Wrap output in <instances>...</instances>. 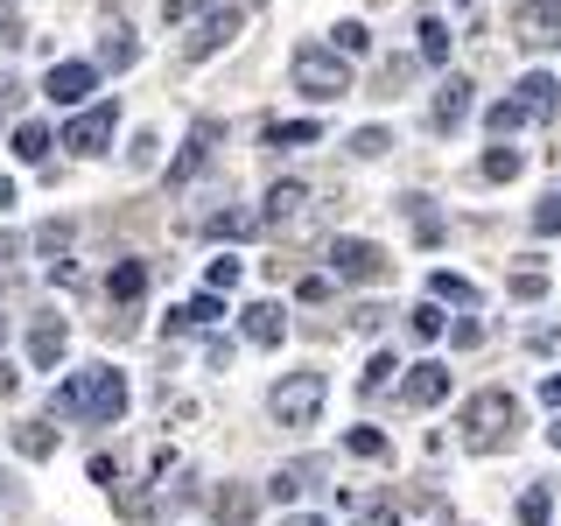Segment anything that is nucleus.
<instances>
[{
	"label": "nucleus",
	"instance_id": "15",
	"mask_svg": "<svg viewBox=\"0 0 561 526\" xmlns=\"http://www.w3.org/2000/svg\"><path fill=\"white\" fill-rule=\"evenodd\" d=\"M232 35H239V8H218L197 35H190V57H218V49L232 43Z\"/></svg>",
	"mask_w": 561,
	"mask_h": 526
},
{
	"label": "nucleus",
	"instance_id": "11",
	"mask_svg": "<svg viewBox=\"0 0 561 526\" xmlns=\"http://www.w3.org/2000/svg\"><path fill=\"white\" fill-rule=\"evenodd\" d=\"M239 330H245V344L274 351L280 338H288V316H280V302H245L239 309Z\"/></svg>",
	"mask_w": 561,
	"mask_h": 526
},
{
	"label": "nucleus",
	"instance_id": "45",
	"mask_svg": "<svg viewBox=\"0 0 561 526\" xmlns=\"http://www.w3.org/2000/svg\"><path fill=\"white\" fill-rule=\"evenodd\" d=\"M548 443H554V449H561V408H554V428H548Z\"/></svg>",
	"mask_w": 561,
	"mask_h": 526
},
{
	"label": "nucleus",
	"instance_id": "8",
	"mask_svg": "<svg viewBox=\"0 0 561 526\" xmlns=\"http://www.w3.org/2000/svg\"><path fill=\"white\" fill-rule=\"evenodd\" d=\"M43 92L57 99V105H84V99L99 92V64H84V57H64V64H49Z\"/></svg>",
	"mask_w": 561,
	"mask_h": 526
},
{
	"label": "nucleus",
	"instance_id": "39",
	"mask_svg": "<svg viewBox=\"0 0 561 526\" xmlns=\"http://www.w3.org/2000/svg\"><path fill=\"white\" fill-rule=\"evenodd\" d=\"M105 64H113V70L134 64V43H127V35H113V43H105Z\"/></svg>",
	"mask_w": 561,
	"mask_h": 526
},
{
	"label": "nucleus",
	"instance_id": "48",
	"mask_svg": "<svg viewBox=\"0 0 561 526\" xmlns=\"http://www.w3.org/2000/svg\"><path fill=\"white\" fill-rule=\"evenodd\" d=\"M0 338H8V330H0Z\"/></svg>",
	"mask_w": 561,
	"mask_h": 526
},
{
	"label": "nucleus",
	"instance_id": "5",
	"mask_svg": "<svg viewBox=\"0 0 561 526\" xmlns=\"http://www.w3.org/2000/svg\"><path fill=\"white\" fill-rule=\"evenodd\" d=\"M323 400H330V379L323 373H280L274 393H267V414L280 421V428H316Z\"/></svg>",
	"mask_w": 561,
	"mask_h": 526
},
{
	"label": "nucleus",
	"instance_id": "27",
	"mask_svg": "<svg viewBox=\"0 0 561 526\" xmlns=\"http://www.w3.org/2000/svg\"><path fill=\"white\" fill-rule=\"evenodd\" d=\"M421 57H428V64H449V28L435 22V14L421 22Z\"/></svg>",
	"mask_w": 561,
	"mask_h": 526
},
{
	"label": "nucleus",
	"instance_id": "12",
	"mask_svg": "<svg viewBox=\"0 0 561 526\" xmlns=\"http://www.w3.org/2000/svg\"><path fill=\"white\" fill-rule=\"evenodd\" d=\"M400 400H408V408H435V400H449V365H414V373L400 379Z\"/></svg>",
	"mask_w": 561,
	"mask_h": 526
},
{
	"label": "nucleus",
	"instance_id": "18",
	"mask_svg": "<svg viewBox=\"0 0 561 526\" xmlns=\"http://www.w3.org/2000/svg\"><path fill=\"white\" fill-rule=\"evenodd\" d=\"M309 478H323V470H316V464H280V470H274V484H267V499H280V505L302 499Z\"/></svg>",
	"mask_w": 561,
	"mask_h": 526
},
{
	"label": "nucleus",
	"instance_id": "6",
	"mask_svg": "<svg viewBox=\"0 0 561 526\" xmlns=\"http://www.w3.org/2000/svg\"><path fill=\"white\" fill-rule=\"evenodd\" d=\"M113 127H119V105H113V99H105V105H78V119L64 127V148L92 162V155H105V140H113Z\"/></svg>",
	"mask_w": 561,
	"mask_h": 526
},
{
	"label": "nucleus",
	"instance_id": "24",
	"mask_svg": "<svg viewBox=\"0 0 561 526\" xmlns=\"http://www.w3.org/2000/svg\"><path fill=\"white\" fill-rule=\"evenodd\" d=\"M218 316H225V302H218V295H197V302H190V309H175V330H210V323H218Z\"/></svg>",
	"mask_w": 561,
	"mask_h": 526
},
{
	"label": "nucleus",
	"instance_id": "46",
	"mask_svg": "<svg viewBox=\"0 0 561 526\" xmlns=\"http://www.w3.org/2000/svg\"><path fill=\"white\" fill-rule=\"evenodd\" d=\"M280 526H323V519H280Z\"/></svg>",
	"mask_w": 561,
	"mask_h": 526
},
{
	"label": "nucleus",
	"instance_id": "38",
	"mask_svg": "<svg viewBox=\"0 0 561 526\" xmlns=\"http://www.w3.org/2000/svg\"><path fill=\"white\" fill-rule=\"evenodd\" d=\"M197 8H218V0H162V14H169V22H190Z\"/></svg>",
	"mask_w": 561,
	"mask_h": 526
},
{
	"label": "nucleus",
	"instance_id": "7",
	"mask_svg": "<svg viewBox=\"0 0 561 526\" xmlns=\"http://www.w3.org/2000/svg\"><path fill=\"white\" fill-rule=\"evenodd\" d=\"M330 274L337 281H386V253L373 239H330Z\"/></svg>",
	"mask_w": 561,
	"mask_h": 526
},
{
	"label": "nucleus",
	"instance_id": "26",
	"mask_svg": "<svg viewBox=\"0 0 561 526\" xmlns=\"http://www.w3.org/2000/svg\"><path fill=\"white\" fill-rule=\"evenodd\" d=\"M239 274H245V267H239L232 253H225V260H210V267H204V288H210V295H232V288H239Z\"/></svg>",
	"mask_w": 561,
	"mask_h": 526
},
{
	"label": "nucleus",
	"instance_id": "25",
	"mask_svg": "<svg viewBox=\"0 0 561 526\" xmlns=\"http://www.w3.org/2000/svg\"><path fill=\"white\" fill-rule=\"evenodd\" d=\"M330 35H337V43H330L337 57H365V49H373V28H365V22H337Z\"/></svg>",
	"mask_w": 561,
	"mask_h": 526
},
{
	"label": "nucleus",
	"instance_id": "34",
	"mask_svg": "<svg viewBox=\"0 0 561 526\" xmlns=\"http://www.w3.org/2000/svg\"><path fill=\"white\" fill-rule=\"evenodd\" d=\"M414 338H428V344L443 338V302H421L414 309Z\"/></svg>",
	"mask_w": 561,
	"mask_h": 526
},
{
	"label": "nucleus",
	"instance_id": "37",
	"mask_svg": "<svg viewBox=\"0 0 561 526\" xmlns=\"http://www.w3.org/2000/svg\"><path fill=\"white\" fill-rule=\"evenodd\" d=\"M534 232H540V239H554V232H561V197H548V204L534 210Z\"/></svg>",
	"mask_w": 561,
	"mask_h": 526
},
{
	"label": "nucleus",
	"instance_id": "40",
	"mask_svg": "<svg viewBox=\"0 0 561 526\" xmlns=\"http://www.w3.org/2000/svg\"><path fill=\"white\" fill-rule=\"evenodd\" d=\"M295 295H302V302H323V295H330V274H309V281H295Z\"/></svg>",
	"mask_w": 561,
	"mask_h": 526
},
{
	"label": "nucleus",
	"instance_id": "30",
	"mask_svg": "<svg viewBox=\"0 0 561 526\" xmlns=\"http://www.w3.org/2000/svg\"><path fill=\"white\" fill-rule=\"evenodd\" d=\"M344 449H351V456H365V464H379V456H386V435H379V428H351V435H344Z\"/></svg>",
	"mask_w": 561,
	"mask_h": 526
},
{
	"label": "nucleus",
	"instance_id": "10",
	"mask_svg": "<svg viewBox=\"0 0 561 526\" xmlns=\"http://www.w3.org/2000/svg\"><path fill=\"white\" fill-rule=\"evenodd\" d=\"M64 351H70V330H64V316H35V323H28V365H35V373H57V365H64Z\"/></svg>",
	"mask_w": 561,
	"mask_h": 526
},
{
	"label": "nucleus",
	"instance_id": "43",
	"mask_svg": "<svg viewBox=\"0 0 561 526\" xmlns=\"http://www.w3.org/2000/svg\"><path fill=\"white\" fill-rule=\"evenodd\" d=\"M0 513H22V499L8 491V478H0Z\"/></svg>",
	"mask_w": 561,
	"mask_h": 526
},
{
	"label": "nucleus",
	"instance_id": "28",
	"mask_svg": "<svg viewBox=\"0 0 561 526\" xmlns=\"http://www.w3.org/2000/svg\"><path fill=\"white\" fill-rule=\"evenodd\" d=\"M505 288H513V302H540V295H548V274H540V267H519Z\"/></svg>",
	"mask_w": 561,
	"mask_h": 526
},
{
	"label": "nucleus",
	"instance_id": "16",
	"mask_svg": "<svg viewBox=\"0 0 561 526\" xmlns=\"http://www.w3.org/2000/svg\"><path fill=\"white\" fill-rule=\"evenodd\" d=\"M463 119H470V78H449L443 84V92H435V127H463Z\"/></svg>",
	"mask_w": 561,
	"mask_h": 526
},
{
	"label": "nucleus",
	"instance_id": "41",
	"mask_svg": "<svg viewBox=\"0 0 561 526\" xmlns=\"http://www.w3.org/2000/svg\"><path fill=\"white\" fill-rule=\"evenodd\" d=\"M14 393H22V373H14V365L0 358V400H14Z\"/></svg>",
	"mask_w": 561,
	"mask_h": 526
},
{
	"label": "nucleus",
	"instance_id": "22",
	"mask_svg": "<svg viewBox=\"0 0 561 526\" xmlns=\"http://www.w3.org/2000/svg\"><path fill=\"white\" fill-rule=\"evenodd\" d=\"M14 449L43 464V456H57V428H49V421H22V428H14Z\"/></svg>",
	"mask_w": 561,
	"mask_h": 526
},
{
	"label": "nucleus",
	"instance_id": "47",
	"mask_svg": "<svg viewBox=\"0 0 561 526\" xmlns=\"http://www.w3.org/2000/svg\"><path fill=\"white\" fill-rule=\"evenodd\" d=\"M456 8H470V0H456Z\"/></svg>",
	"mask_w": 561,
	"mask_h": 526
},
{
	"label": "nucleus",
	"instance_id": "19",
	"mask_svg": "<svg viewBox=\"0 0 561 526\" xmlns=\"http://www.w3.org/2000/svg\"><path fill=\"white\" fill-rule=\"evenodd\" d=\"M105 288H113V302H134V295L148 288V260H119V267L105 274Z\"/></svg>",
	"mask_w": 561,
	"mask_h": 526
},
{
	"label": "nucleus",
	"instance_id": "42",
	"mask_svg": "<svg viewBox=\"0 0 561 526\" xmlns=\"http://www.w3.org/2000/svg\"><path fill=\"white\" fill-rule=\"evenodd\" d=\"M540 400H548V408H561V373H548V379H540Z\"/></svg>",
	"mask_w": 561,
	"mask_h": 526
},
{
	"label": "nucleus",
	"instance_id": "31",
	"mask_svg": "<svg viewBox=\"0 0 561 526\" xmlns=\"http://www.w3.org/2000/svg\"><path fill=\"white\" fill-rule=\"evenodd\" d=\"M519 169H526V162H519L513 148H491V155H484V175H491V183H513Z\"/></svg>",
	"mask_w": 561,
	"mask_h": 526
},
{
	"label": "nucleus",
	"instance_id": "29",
	"mask_svg": "<svg viewBox=\"0 0 561 526\" xmlns=\"http://www.w3.org/2000/svg\"><path fill=\"white\" fill-rule=\"evenodd\" d=\"M548 519H554V499H548V491L534 484V491L519 499V526H548Z\"/></svg>",
	"mask_w": 561,
	"mask_h": 526
},
{
	"label": "nucleus",
	"instance_id": "32",
	"mask_svg": "<svg viewBox=\"0 0 561 526\" xmlns=\"http://www.w3.org/2000/svg\"><path fill=\"white\" fill-rule=\"evenodd\" d=\"M253 225L260 218H245V210H218V218H210V232H218V239H245Z\"/></svg>",
	"mask_w": 561,
	"mask_h": 526
},
{
	"label": "nucleus",
	"instance_id": "35",
	"mask_svg": "<svg viewBox=\"0 0 561 526\" xmlns=\"http://www.w3.org/2000/svg\"><path fill=\"white\" fill-rule=\"evenodd\" d=\"M64 245H70V225H43V232H35V253H49V260H57Z\"/></svg>",
	"mask_w": 561,
	"mask_h": 526
},
{
	"label": "nucleus",
	"instance_id": "36",
	"mask_svg": "<svg viewBox=\"0 0 561 526\" xmlns=\"http://www.w3.org/2000/svg\"><path fill=\"white\" fill-rule=\"evenodd\" d=\"M351 155H365V162H373V155H386V127H365V134H351Z\"/></svg>",
	"mask_w": 561,
	"mask_h": 526
},
{
	"label": "nucleus",
	"instance_id": "3",
	"mask_svg": "<svg viewBox=\"0 0 561 526\" xmlns=\"http://www.w3.org/2000/svg\"><path fill=\"white\" fill-rule=\"evenodd\" d=\"M554 105H561V84L548 78V70H526V78H519V92H513V99H499V105L484 113V127L505 140L513 127H526V119H548Z\"/></svg>",
	"mask_w": 561,
	"mask_h": 526
},
{
	"label": "nucleus",
	"instance_id": "17",
	"mask_svg": "<svg viewBox=\"0 0 561 526\" xmlns=\"http://www.w3.org/2000/svg\"><path fill=\"white\" fill-rule=\"evenodd\" d=\"M210 513H218L225 526H245V519L260 513V499H253L245 484H225V491H210Z\"/></svg>",
	"mask_w": 561,
	"mask_h": 526
},
{
	"label": "nucleus",
	"instance_id": "21",
	"mask_svg": "<svg viewBox=\"0 0 561 526\" xmlns=\"http://www.w3.org/2000/svg\"><path fill=\"white\" fill-rule=\"evenodd\" d=\"M428 295H435V302H456V309H478V288H470V281L463 274H428Z\"/></svg>",
	"mask_w": 561,
	"mask_h": 526
},
{
	"label": "nucleus",
	"instance_id": "13",
	"mask_svg": "<svg viewBox=\"0 0 561 526\" xmlns=\"http://www.w3.org/2000/svg\"><path fill=\"white\" fill-rule=\"evenodd\" d=\"M210 140H218V119H197V127H190V148L175 155V169H169V183H190V175L210 162Z\"/></svg>",
	"mask_w": 561,
	"mask_h": 526
},
{
	"label": "nucleus",
	"instance_id": "2",
	"mask_svg": "<svg viewBox=\"0 0 561 526\" xmlns=\"http://www.w3.org/2000/svg\"><path fill=\"white\" fill-rule=\"evenodd\" d=\"M57 414H84V421H99V428H113V421L127 414V373H113V365L78 373V379L57 393Z\"/></svg>",
	"mask_w": 561,
	"mask_h": 526
},
{
	"label": "nucleus",
	"instance_id": "20",
	"mask_svg": "<svg viewBox=\"0 0 561 526\" xmlns=\"http://www.w3.org/2000/svg\"><path fill=\"white\" fill-rule=\"evenodd\" d=\"M8 148H14V162H43V155H49V127H43V119H22Z\"/></svg>",
	"mask_w": 561,
	"mask_h": 526
},
{
	"label": "nucleus",
	"instance_id": "23",
	"mask_svg": "<svg viewBox=\"0 0 561 526\" xmlns=\"http://www.w3.org/2000/svg\"><path fill=\"white\" fill-rule=\"evenodd\" d=\"M309 140H323L316 119H274L267 127V148H309Z\"/></svg>",
	"mask_w": 561,
	"mask_h": 526
},
{
	"label": "nucleus",
	"instance_id": "1",
	"mask_svg": "<svg viewBox=\"0 0 561 526\" xmlns=\"http://www.w3.org/2000/svg\"><path fill=\"white\" fill-rule=\"evenodd\" d=\"M513 435H519V400L505 393V386H484V393H470L463 400V449H513Z\"/></svg>",
	"mask_w": 561,
	"mask_h": 526
},
{
	"label": "nucleus",
	"instance_id": "33",
	"mask_svg": "<svg viewBox=\"0 0 561 526\" xmlns=\"http://www.w3.org/2000/svg\"><path fill=\"white\" fill-rule=\"evenodd\" d=\"M393 373H400V365H393V351H379V358H373V365H365V379H358V393H379V386H386V379H393Z\"/></svg>",
	"mask_w": 561,
	"mask_h": 526
},
{
	"label": "nucleus",
	"instance_id": "4",
	"mask_svg": "<svg viewBox=\"0 0 561 526\" xmlns=\"http://www.w3.org/2000/svg\"><path fill=\"white\" fill-rule=\"evenodd\" d=\"M288 78H295V92L316 99V105H330V99L351 92V64L337 57V49H323V43H302V49H295Z\"/></svg>",
	"mask_w": 561,
	"mask_h": 526
},
{
	"label": "nucleus",
	"instance_id": "14",
	"mask_svg": "<svg viewBox=\"0 0 561 526\" xmlns=\"http://www.w3.org/2000/svg\"><path fill=\"white\" fill-rule=\"evenodd\" d=\"M302 204H309V183H295V175H288V183H274V190H267L260 218H267V225H295V218H302Z\"/></svg>",
	"mask_w": 561,
	"mask_h": 526
},
{
	"label": "nucleus",
	"instance_id": "44",
	"mask_svg": "<svg viewBox=\"0 0 561 526\" xmlns=\"http://www.w3.org/2000/svg\"><path fill=\"white\" fill-rule=\"evenodd\" d=\"M0 210H14V183H8V175H0Z\"/></svg>",
	"mask_w": 561,
	"mask_h": 526
},
{
	"label": "nucleus",
	"instance_id": "9",
	"mask_svg": "<svg viewBox=\"0 0 561 526\" xmlns=\"http://www.w3.org/2000/svg\"><path fill=\"white\" fill-rule=\"evenodd\" d=\"M513 35L526 49H554L561 43V0H526V8L513 14Z\"/></svg>",
	"mask_w": 561,
	"mask_h": 526
}]
</instances>
